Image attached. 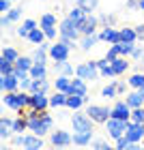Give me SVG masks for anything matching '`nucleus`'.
<instances>
[{
  "label": "nucleus",
  "mask_w": 144,
  "mask_h": 150,
  "mask_svg": "<svg viewBox=\"0 0 144 150\" xmlns=\"http://www.w3.org/2000/svg\"><path fill=\"white\" fill-rule=\"evenodd\" d=\"M97 26H99V17H95L93 13H91V15H86V17H84V22H80V24H78V30H80V35H82V37H86V35H95Z\"/></svg>",
  "instance_id": "6e6552de"
},
{
  "label": "nucleus",
  "mask_w": 144,
  "mask_h": 150,
  "mask_svg": "<svg viewBox=\"0 0 144 150\" xmlns=\"http://www.w3.org/2000/svg\"><path fill=\"white\" fill-rule=\"evenodd\" d=\"M13 22H11V17L9 15H2V19H0V26H2V28H9Z\"/></svg>",
  "instance_id": "5fc2aeb1"
},
{
  "label": "nucleus",
  "mask_w": 144,
  "mask_h": 150,
  "mask_svg": "<svg viewBox=\"0 0 144 150\" xmlns=\"http://www.w3.org/2000/svg\"><path fill=\"white\" fill-rule=\"evenodd\" d=\"M78 6L80 9H84L88 15H91L93 11H97V6H99V0H78Z\"/></svg>",
  "instance_id": "7c9ffc66"
},
{
  "label": "nucleus",
  "mask_w": 144,
  "mask_h": 150,
  "mask_svg": "<svg viewBox=\"0 0 144 150\" xmlns=\"http://www.w3.org/2000/svg\"><path fill=\"white\" fill-rule=\"evenodd\" d=\"M58 35H60V37H67V39H73V41H78V37H80L78 22H73L71 17H65L63 22L58 24Z\"/></svg>",
  "instance_id": "423d86ee"
},
{
  "label": "nucleus",
  "mask_w": 144,
  "mask_h": 150,
  "mask_svg": "<svg viewBox=\"0 0 144 150\" xmlns=\"http://www.w3.org/2000/svg\"><path fill=\"white\" fill-rule=\"evenodd\" d=\"M114 84H116V90H118V94L125 92V81H114Z\"/></svg>",
  "instance_id": "13d9d810"
},
{
  "label": "nucleus",
  "mask_w": 144,
  "mask_h": 150,
  "mask_svg": "<svg viewBox=\"0 0 144 150\" xmlns=\"http://www.w3.org/2000/svg\"><path fill=\"white\" fill-rule=\"evenodd\" d=\"M71 127H73V133H93V118L88 114H73Z\"/></svg>",
  "instance_id": "20e7f679"
},
{
  "label": "nucleus",
  "mask_w": 144,
  "mask_h": 150,
  "mask_svg": "<svg viewBox=\"0 0 144 150\" xmlns=\"http://www.w3.org/2000/svg\"><path fill=\"white\" fill-rule=\"evenodd\" d=\"M127 137H129V142H142V137H144V125L142 122H129V129H127Z\"/></svg>",
  "instance_id": "4468645a"
},
{
  "label": "nucleus",
  "mask_w": 144,
  "mask_h": 150,
  "mask_svg": "<svg viewBox=\"0 0 144 150\" xmlns=\"http://www.w3.org/2000/svg\"><path fill=\"white\" fill-rule=\"evenodd\" d=\"M50 90V81H47V77H41V79H32L30 84V92H45Z\"/></svg>",
  "instance_id": "412c9836"
},
{
  "label": "nucleus",
  "mask_w": 144,
  "mask_h": 150,
  "mask_svg": "<svg viewBox=\"0 0 144 150\" xmlns=\"http://www.w3.org/2000/svg\"><path fill=\"white\" fill-rule=\"evenodd\" d=\"M26 129H28V118H26V116L15 118V122H13V131H15V133H24Z\"/></svg>",
  "instance_id": "f704fd0d"
},
{
  "label": "nucleus",
  "mask_w": 144,
  "mask_h": 150,
  "mask_svg": "<svg viewBox=\"0 0 144 150\" xmlns=\"http://www.w3.org/2000/svg\"><path fill=\"white\" fill-rule=\"evenodd\" d=\"M112 118H118V120H131V107L127 105V101H118V103L112 107Z\"/></svg>",
  "instance_id": "ddd939ff"
},
{
  "label": "nucleus",
  "mask_w": 144,
  "mask_h": 150,
  "mask_svg": "<svg viewBox=\"0 0 144 150\" xmlns=\"http://www.w3.org/2000/svg\"><path fill=\"white\" fill-rule=\"evenodd\" d=\"M138 92H140V94H142V99H144V86H142V88H140V90H138Z\"/></svg>",
  "instance_id": "680f3d73"
},
{
  "label": "nucleus",
  "mask_w": 144,
  "mask_h": 150,
  "mask_svg": "<svg viewBox=\"0 0 144 150\" xmlns=\"http://www.w3.org/2000/svg\"><path fill=\"white\" fill-rule=\"evenodd\" d=\"M32 64H35V60H32V56H19L17 62H15V69L19 71H30Z\"/></svg>",
  "instance_id": "cd10ccee"
},
{
  "label": "nucleus",
  "mask_w": 144,
  "mask_h": 150,
  "mask_svg": "<svg viewBox=\"0 0 144 150\" xmlns=\"http://www.w3.org/2000/svg\"><path fill=\"white\" fill-rule=\"evenodd\" d=\"M86 15H88V13H86L84 9H80V6H73L67 17H71L73 22H78V24H80V22H84V17H86Z\"/></svg>",
  "instance_id": "72a5a7b5"
},
{
  "label": "nucleus",
  "mask_w": 144,
  "mask_h": 150,
  "mask_svg": "<svg viewBox=\"0 0 144 150\" xmlns=\"http://www.w3.org/2000/svg\"><path fill=\"white\" fill-rule=\"evenodd\" d=\"M28 107H32V110H47L50 107V97L45 92H30Z\"/></svg>",
  "instance_id": "9b49d317"
},
{
  "label": "nucleus",
  "mask_w": 144,
  "mask_h": 150,
  "mask_svg": "<svg viewBox=\"0 0 144 150\" xmlns=\"http://www.w3.org/2000/svg\"><path fill=\"white\" fill-rule=\"evenodd\" d=\"M127 84L131 86V88H135V90H140V88L144 86V75H142L140 71H138V73H133L131 77L127 79Z\"/></svg>",
  "instance_id": "473e14b6"
},
{
  "label": "nucleus",
  "mask_w": 144,
  "mask_h": 150,
  "mask_svg": "<svg viewBox=\"0 0 144 150\" xmlns=\"http://www.w3.org/2000/svg\"><path fill=\"white\" fill-rule=\"evenodd\" d=\"M0 88H2V92H15L17 90V88H19V79H17L15 71L0 77Z\"/></svg>",
  "instance_id": "9d476101"
},
{
  "label": "nucleus",
  "mask_w": 144,
  "mask_h": 150,
  "mask_svg": "<svg viewBox=\"0 0 144 150\" xmlns=\"http://www.w3.org/2000/svg\"><path fill=\"white\" fill-rule=\"evenodd\" d=\"M131 58H133V60H142V58H144V50L135 47V50H133V54H131Z\"/></svg>",
  "instance_id": "3c124183"
},
{
  "label": "nucleus",
  "mask_w": 144,
  "mask_h": 150,
  "mask_svg": "<svg viewBox=\"0 0 144 150\" xmlns=\"http://www.w3.org/2000/svg\"><path fill=\"white\" fill-rule=\"evenodd\" d=\"M99 22H103V28H108V26H114V15H101Z\"/></svg>",
  "instance_id": "a18cd8bd"
},
{
  "label": "nucleus",
  "mask_w": 144,
  "mask_h": 150,
  "mask_svg": "<svg viewBox=\"0 0 144 150\" xmlns=\"http://www.w3.org/2000/svg\"><path fill=\"white\" fill-rule=\"evenodd\" d=\"M129 144H131V142H129V137H127V135H120V137L116 139V146H114V148H116V150H125Z\"/></svg>",
  "instance_id": "c03bdc74"
},
{
  "label": "nucleus",
  "mask_w": 144,
  "mask_h": 150,
  "mask_svg": "<svg viewBox=\"0 0 144 150\" xmlns=\"http://www.w3.org/2000/svg\"><path fill=\"white\" fill-rule=\"evenodd\" d=\"M93 148H95V150H116V148L110 146L106 139H97V142H93Z\"/></svg>",
  "instance_id": "37998d69"
},
{
  "label": "nucleus",
  "mask_w": 144,
  "mask_h": 150,
  "mask_svg": "<svg viewBox=\"0 0 144 150\" xmlns=\"http://www.w3.org/2000/svg\"><path fill=\"white\" fill-rule=\"evenodd\" d=\"M97 64H99V73H101V77H116L114 75V69H112V64L108 62V60H97Z\"/></svg>",
  "instance_id": "c85d7f7f"
},
{
  "label": "nucleus",
  "mask_w": 144,
  "mask_h": 150,
  "mask_svg": "<svg viewBox=\"0 0 144 150\" xmlns=\"http://www.w3.org/2000/svg\"><path fill=\"white\" fill-rule=\"evenodd\" d=\"M2 58L11 60V62H17L19 54H17V50H15V47H4V50H2Z\"/></svg>",
  "instance_id": "ea45409f"
},
{
  "label": "nucleus",
  "mask_w": 144,
  "mask_h": 150,
  "mask_svg": "<svg viewBox=\"0 0 144 150\" xmlns=\"http://www.w3.org/2000/svg\"><path fill=\"white\" fill-rule=\"evenodd\" d=\"M116 94H118V90H116V84H114V81H112V84H108L103 90H101V97H103V99H114Z\"/></svg>",
  "instance_id": "58836bf2"
},
{
  "label": "nucleus",
  "mask_w": 144,
  "mask_h": 150,
  "mask_svg": "<svg viewBox=\"0 0 144 150\" xmlns=\"http://www.w3.org/2000/svg\"><path fill=\"white\" fill-rule=\"evenodd\" d=\"M118 56H120L118 47H116V45H110V50H108V54H106V60H108V62H114Z\"/></svg>",
  "instance_id": "79ce46f5"
},
{
  "label": "nucleus",
  "mask_w": 144,
  "mask_h": 150,
  "mask_svg": "<svg viewBox=\"0 0 144 150\" xmlns=\"http://www.w3.org/2000/svg\"><path fill=\"white\" fill-rule=\"evenodd\" d=\"M69 52H71V47H67L63 41H56L50 47V58L52 60H69Z\"/></svg>",
  "instance_id": "1a4fd4ad"
},
{
  "label": "nucleus",
  "mask_w": 144,
  "mask_h": 150,
  "mask_svg": "<svg viewBox=\"0 0 144 150\" xmlns=\"http://www.w3.org/2000/svg\"><path fill=\"white\" fill-rule=\"evenodd\" d=\"M43 148V139L41 135H26V142H24V150H41Z\"/></svg>",
  "instance_id": "f3484780"
},
{
  "label": "nucleus",
  "mask_w": 144,
  "mask_h": 150,
  "mask_svg": "<svg viewBox=\"0 0 144 150\" xmlns=\"http://www.w3.org/2000/svg\"><path fill=\"white\" fill-rule=\"evenodd\" d=\"M26 142V135L24 133H15V137H13V146H24Z\"/></svg>",
  "instance_id": "de8ad7c7"
},
{
  "label": "nucleus",
  "mask_w": 144,
  "mask_h": 150,
  "mask_svg": "<svg viewBox=\"0 0 144 150\" xmlns=\"http://www.w3.org/2000/svg\"><path fill=\"white\" fill-rule=\"evenodd\" d=\"M50 142H52V146H54V148H69V146L73 144V135H71L69 131H63V129H56V131L52 133Z\"/></svg>",
  "instance_id": "0eeeda50"
},
{
  "label": "nucleus",
  "mask_w": 144,
  "mask_h": 150,
  "mask_svg": "<svg viewBox=\"0 0 144 150\" xmlns=\"http://www.w3.org/2000/svg\"><path fill=\"white\" fill-rule=\"evenodd\" d=\"M142 64H144V58H142Z\"/></svg>",
  "instance_id": "0e129e2a"
},
{
  "label": "nucleus",
  "mask_w": 144,
  "mask_h": 150,
  "mask_svg": "<svg viewBox=\"0 0 144 150\" xmlns=\"http://www.w3.org/2000/svg\"><path fill=\"white\" fill-rule=\"evenodd\" d=\"M41 28H56V15L54 13H45L41 17Z\"/></svg>",
  "instance_id": "e433bc0d"
},
{
  "label": "nucleus",
  "mask_w": 144,
  "mask_h": 150,
  "mask_svg": "<svg viewBox=\"0 0 144 150\" xmlns=\"http://www.w3.org/2000/svg\"><path fill=\"white\" fill-rule=\"evenodd\" d=\"M116 47H118L120 56H131L135 50V43H116Z\"/></svg>",
  "instance_id": "4c0bfd02"
},
{
  "label": "nucleus",
  "mask_w": 144,
  "mask_h": 150,
  "mask_svg": "<svg viewBox=\"0 0 144 150\" xmlns=\"http://www.w3.org/2000/svg\"><path fill=\"white\" fill-rule=\"evenodd\" d=\"M6 15L11 17V22H17V19L22 17V9H11L9 13H6Z\"/></svg>",
  "instance_id": "49530a36"
},
{
  "label": "nucleus",
  "mask_w": 144,
  "mask_h": 150,
  "mask_svg": "<svg viewBox=\"0 0 144 150\" xmlns=\"http://www.w3.org/2000/svg\"><path fill=\"white\" fill-rule=\"evenodd\" d=\"M67 97H69L67 92H58L56 90V94L50 97V107H67Z\"/></svg>",
  "instance_id": "a878e982"
},
{
  "label": "nucleus",
  "mask_w": 144,
  "mask_h": 150,
  "mask_svg": "<svg viewBox=\"0 0 144 150\" xmlns=\"http://www.w3.org/2000/svg\"><path fill=\"white\" fill-rule=\"evenodd\" d=\"M97 41H99V35L95 32V35H86V37H82V41H80V47L84 52H88V50H93L95 45H97Z\"/></svg>",
  "instance_id": "5701e85b"
},
{
  "label": "nucleus",
  "mask_w": 144,
  "mask_h": 150,
  "mask_svg": "<svg viewBox=\"0 0 144 150\" xmlns=\"http://www.w3.org/2000/svg\"><path fill=\"white\" fill-rule=\"evenodd\" d=\"M13 71H15V62L0 56V75H6V73H13Z\"/></svg>",
  "instance_id": "c9c22d12"
},
{
  "label": "nucleus",
  "mask_w": 144,
  "mask_h": 150,
  "mask_svg": "<svg viewBox=\"0 0 144 150\" xmlns=\"http://www.w3.org/2000/svg\"><path fill=\"white\" fill-rule=\"evenodd\" d=\"M84 103H86V97H82V94H69L67 97V107L69 110H80Z\"/></svg>",
  "instance_id": "4be33fe9"
},
{
  "label": "nucleus",
  "mask_w": 144,
  "mask_h": 150,
  "mask_svg": "<svg viewBox=\"0 0 144 150\" xmlns=\"http://www.w3.org/2000/svg\"><path fill=\"white\" fill-rule=\"evenodd\" d=\"M45 30L43 28H35V30H32L30 32V37H28V41H30V43L32 45H41V43H45Z\"/></svg>",
  "instance_id": "bb28decb"
},
{
  "label": "nucleus",
  "mask_w": 144,
  "mask_h": 150,
  "mask_svg": "<svg viewBox=\"0 0 144 150\" xmlns=\"http://www.w3.org/2000/svg\"><path fill=\"white\" fill-rule=\"evenodd\" d=\"M125 101H127V105L131 107V110H135V107H142V105H144V99H142V94H140L138 90L125 94Z\"/></svg>",
  "instance_id": "6ab92c4d"
},
{
  "label": "nucleus",
  "mask_w": 144,
  "mask_h": 150,
  "mask_svg": "<svg viewBox=\"0 0 144 150\" xmlns=\"http://www.w3.org/2000/svg\"><path fill=\"white\" fill-rule=\"evenodd\" d=\"M54 88H56L58 92H67V94H69L71 77H67V75H56V79H54Z\"/></svg>",
  "instance_id": "a211bd4d"
},
{
  "label": "nucleus",
  "mask_w": 144,
  "mask_h": 150,
  "mask_svg": "<svg viewBox=\"0 0 144 150\" xmlns=\"http://www.w3.org/2000/svg\"><path fill=\"white\" fill-rule=\"evenodd\" d=\"M2 150H13V148H2Z\"/></svg>",
  "instance_id": "e2e57ef3"
},
{
  "label": "nucleus",
  "mask_w": 144,
  "mask_h": 150,
  "mask_svg": "<svg viewBox=\"0 0 144 150\" xmlns=\"http://www.w3.org/2000/svg\"><path fill=\"white\" fill-rule=\"evenodd\" d=\"M99 41H103V43H110V45H116L120 43V30H116L114 26H108L99 32Z\"/></svg>",
  "instance_id": "f8f14e48"
},
{
  "label": "nucleus",
  "mask_w": 144,
  "mask_h": 150,
  "mask_svg": "<svg viewBox=\"0 0 144 150\" xmlns=\"http://www.w3.org/2000/svg\"><path fill=\"white\" fill-rule=\"evenodd\" d=\"M142 45H144V41H142Z\"/></svg>",
  "instance_id": "69168bd1"
},
{
  "label": "nucleus",
  "mask_w": 144,
  "mask_h": 150,
  "mask_svg": "<svg viewBox=\"0 0 144 150\" xmlns=\"http://www.w3.org/2000/svg\"><path fill=\"white\" fill-rule=\"evenodd\" d=\"M86 114L93 118V122H99V125H106V122L112 118V110L106 105H88Z\"/></svg>",
  "instance_id": "39448f33"
},
{
  "label": "nucleus",
  "mask_w": 144,
  "mask_h": 150,
  "mask_svg": "<svg viewBox=\"0 0 144 150\" xmlns=\"http://www.w3.org/2000/svg\"><path fill=\"white\" fill-rule=\"evenodd\" d=\"M47 39H56V28H43Z\"/></svg>",
  "instance_id": "6e6d98bb"
},
{
  "label": "nucleus",
  "mask_w": 144,
  "mask_h": 150,
  "mask_svg": "<svg viewBox=\"0 0 144 150\" xmlns=\"http://www.w3.org/2000/svg\"><path fill=\"white\" fill-rule=\"evenodd\" d=\"M110 64H112V69H114V75H123L129 69V62L125 60V56H118L114 62H110Z\"/></svg>",
  "instance_id": "393cba45"
},
{
  "label": "nucleus",
  "mask_w": 144,
  "mask_h": 150,
  "mask_svg": "<svg viewBox=\"0 0 144 150\" xmlns=\"http://www.w3.org/2000/svg\"><path fill=\"white\" fill-rule=\"evenodd\" d=\"M32 79H41V77H47V69L45 64H32V69L28 71Z\"/></svg>",
  "instance_id": "2f4dec72"
},
{
  "label": "nucleus",
  "mask_w": 144,
  "mask_h": 150,
  "mask_svg": "<svg viewBox=\"0 0 144 150\" xmlns=\"http://www.w3.org/2000/svg\"><path fill=\"white\" fill-rule=\"evenodd\" d=\"M69 94H82V97H88V81L75 75V77L71 79V88H69Z\"/></svg>",
  "instance_id": "2eb2a0df"
},
{
  "label": "nucleus",
  "mask_w": 144,
  "mask_h": 150,
  "mask_svg": "<svg viewBox=\"0 0 144 150\" xmlns=\"http://www.w3.org/2000/svg\"><path fill=\"white\" fill-rule=\"evenodd\" d=\"M120 43H138L135 28H120Z\"/></svg>",
  "instance_id": "b1692460"
},
{
  "label": "nucleus",
  "mask_w": 144,
  "mask_h": 150,
  "mask_svg": "<svg viewBox=\"0 0 144 150\" xmlns=\"http://www.w3.org/2000/svg\"><path fill=\"white\" fill-rule=\"evenodd\" d=\"M22 26H24V28H28V30L32 32V30L37 28V22H35V19H24V22H22Z\"/></svg>",
  "instance_id": "8fccbe9b"
},
{
  "label": "nucleus",
  "mask_w": 144,
  "mask_h": 150,
  "mask_svg": "<svg viewBox=\"0 0 144 150\" xmlns=\"http://www.w3.org/2000/svg\"><path fill=\"white\" fill-rule=\"evenodd\" d=\"M140 11L144 13V0H140Z\"/></svg>",
  "instance_id": "052dcab7"
},
{
  "label": "nucleus",
  "mask_w": 144,
  "mask_h": 150,
  "mask_svg": "<svg viewBox=\"0 0 144 150\" xmlns=\"http://www.w3.org/2000/svg\"><path fill=\"white\" fill-rule=\"evenodd\" d=\"M131 122H142V125H144V107H135V110H131Z\"/></svg>",
  "instance_id": "a19ab883"
},
{
  "label": "nucleus",
  "mask_w": 144,
  "mask_h": 150,
  "mask_svg": "<svg viewBox=\"0 0 144 150\" xmlns=\"http://www.w3.org/2000/svg\"><path fill=\"white\" fill-rule=\"evenodd\" d=\"M93 142V133H73V144L75 146H88Z\"/></svg>",
  "instance_id": "c756f323"
},
{
  "label": "nucleus",
  "mask_w": 144,
  "mask_h": 150,
  "mask_svg": "<svg viewBox=\"0 0 144 150\" xmlns=\"http://www.w3.org/2000/svg\"><path fill=\"white\" fill-rule=\"evenodd\" d=\"M129 122H131V120H118V118H110V120L106 122L108 137L118 139L120 135H125V133H127V129H129Z\"/></svg>",
  "instance_id": "7ed1b4c3"
},
{
  "label": "nucleus",
  "mask_w": 144,
  "mask_h": 150,
  "mask_svg": "<svg viewBox=\"0 0 144 150\" xmlns=\"http://www.w3.org/2000/svg\"><path fill=\"white\" fill-rule=\"evenodd\" d=\"M135 35H138V41H144V24L135 26Z\"/></svg>",
  "instance_id": "864d4df0"
},
{
  "label": "nucleus",
  "mask_w": 144,
  "mask_h": 150,
  "mask_svg": "<svg viewBox=\"0 0 144 150\" xmlns=\"http://www.w3.org/2000/svg\"><path fill=\"white\" fill-rule=\"evenodd\" d=\"M28 103H30V92H6L4 94V105L6 107H11V110H15V112H22V110H26L28 107Z\"/></svg>",
  "instance_id": "f257e3e1"
},
{
  "label": "nucleus",
  "mask_w": 144,
  "mask_h": 150,
  "mask_svg": "<svg viewBox=\"0 0 144 150\" xmlns=\"http://www.w3.org/2000/svg\"><path fill=\"white\" fill-rule=\"evenodd\" d=\"M0 11H2V15L9 13L11 11V0H0Z\"/></svg>",
  "instance_id": "09e8293b"
},
{
  "label": "nucleus",
  "mask_w": 144,
  "mask_h": 150,
  "mask_svg": "<svg viewBox=\"0 0 144 150\" xmlns=\"http://www.w3.org/2000/svg\"><path fill=\"white\" fill-rule=\"evenodd\" d=\"M127 9H140V0H127Z\"/></svg>",
  "instance_id": "4d7b16f0"
},
{
  "label": "nucleus",
  "mask_w": 144,
  "mask_h": 150,
  "mask_svg": "<svg viewBox=\"0 0 144 150\" xmlns=\"http://www.w3.org/2000/svg\"><path fill=\"white\" fill-rule=\"evenodd\" d=\"M125 150H142V146L138 144V142H131V144H129V146H127Z\"/></svg>",
  "instance_id": "bf43d9fd"
},
{
  "label": "nucleus",
  "mask_w": 144,
  "mask_h": 150,
  "mask_svg": "<svg viewBox=\"0 0 144 150\" xmlns=\"http://www.w3.org/2000/svg\"><path fill=\"white\" fill-rule=\"evenodd\" d=\"M54 71H56V75H67V77H71L75 73L73 64L67 62V60H54Z\"/></svg>",
  "instance_id": "dca6fc26"
},
{
  "label": "nucleus",
  "mask_w": 144,
  "mask_h": 150,
  "mask_svg": "<svg viewBox=\"0 0 144 150\" xmlns=\"http://www.w3.org/2000/svg\"><path fill=\"white\" fill-rule=\"evenodd\" d=\"M17 35L22 37V39H28V37H30V30L24 28V26H19V28H17Z\"/></svg>",
  "instance_id": "603ef678"
},
{
  "label": "nucleus",
  "mask_w": 144,
  "mask_h": 150,
  "mask_svg": "<svg viewBox=\"0 0 144 150\" xmlns=\"http://www.w3.org/2000/svg\"><path fill=\"white\" fill-rule=\"evenodd\" d=\"M75 75L82 77V79H86V81H95L97 77H101L97 60H86V62L78 64V67H75Z\"/></svg>",
  "instance_id": "f03ea898"
},
{
  "label": "nucleus",
  "mask_w": 144,
  "mask_h": 150,
  "mask_svg": "<svg viewBox=\"0 0 144 150\" xmlns=\"http://www.w3.org/2000/svg\"><path fill=\"white\" fill-rule=\"evenodd\" d=\"M13 122L15 120H11V118H4L0 120V137L2 139H6V137H11V133H13Z\"/></svg>",
  "instance_id": "aec40b11"
}]
</instances>
